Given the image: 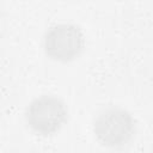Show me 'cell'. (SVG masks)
Listing matches in <instances>:
<instances>
[{
	"label": "cell",
	"mask_w": 153,
	"mask_h": 153,
	"mask_svg": "<svg viewBox=\"0 0 153 153\" xmlns=\"http://www.w3.org/2000/svg\"><path fill=\"white\" fill-rule=\"evenodd\" d=\"M93 133L97 140L106 147H122L135 134V120L120 106L102 110L93 121Z\"/></svg>",
	"instance_id": "cell-1"
},
{
	"label": "cell",
	"mask_w": 153,
	"mask_h": 153,
	"mask_svg": "<svg viewBox=\"0 0 153 153\" xmlns=\"http://www.w3.org/2000/svg\"><path fill=\"white\" fill-rule=\"evenodd\" d=\"M85 45L81 27L73 23H59L50 26L43 37L45 54L60 62H68L80 55Z\"/></svg>",
	"instance_id": "cell-2"
},
{
	"label": "cell",
	"mask_w": 153,
	"mask_h": 153,
	"mask_svg": "<svg viewBox=\"0 0 153 153\" xmlns=\"http://www.w3.org/2000/svg\"><path fill=\"white\" fill-rule=\"evenodd\" d=\"M66 104L57 97L42 94L31 100L26 108L25 118L29 127L39 135L56 133L67 121Z\"/></svg>",
	"instance_id": "cell-3"
}]
</instances>
